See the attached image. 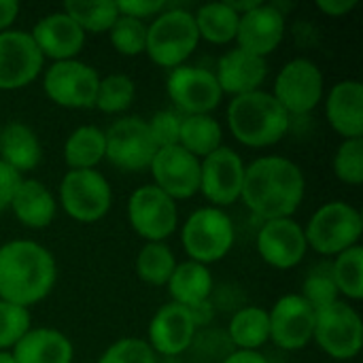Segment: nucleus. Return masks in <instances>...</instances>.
<instances>
[{
    "instance_id": "obj_2",
    "label": "nucleus",
    "mask_w": 363,
    "mask_h": 363,
    "mask_svg": "<svg viewBox=\"0 0 363 363\" xmlns=\"http://www.w3.org/2000/svg\"><path fill=\"white\" fill-rule=\"evenodd\" d=\"M55 281V259L43 245L11 240L0 247V300L28 308L45 300Z\"/></svg>"
},
{
    "instance_id": "obj_27",
    "label": "nucleus",
    "mask_w": 363,
    "mask_h": 363,
    "mask_svg": "<svg viewBox=\"0 0 363 363\" xmlns=\"http://www.w3.org/2000/svg\"><path fill=\"white\" fill-rule=\"evenodd\" d=\"M166 287H168L172 302H177L185 308H191L196 304L211 300L213 277H211L208 266H202V264L189 259V262L177 264Z\"/></svg>"
},
{
    "instance_id": "obj_30",
    "label": "nucleus",
    "mask_w": 363,
    "mask_h": 363,
    "mask_svg": "<svg viewBox=\"0 0 363 363\" xmlns=\"http://www.w3.org/2000/svg\"><path fill=\"white\" fill-rule=\"evenodd\" d=\"M223 140L221 123L211 115H185L181 119L179 145L198 160H204L217 151Z\"/></svg>"
},
{
    "instance_id": "obj_1",
    "label": "nucleus",
    "mask_w": 363,
    "mask_h": 363,
    "mask_svg": "<svg viewBox=\"0 0 363 363\" xmlns=\"http://www.w3.org/2000/svg\"><path fill=\"white\" fill-rule=\"evenodd\" d=\"M306 194V181L300 166L281 155L257 157L245 166L240 200L259 219L291 217Z\"/></svg>"
},
{
    "instance_id": "obj_9",
    "label": "nucleus",
    "mask_w": 363,
    "mask_h": 363,
    "mask_svg": "<svg viewBox=\"0 0 363 363\" xmlns=\"http://www.w3.org/2000/svg\"><path fill=\"white\" fill-rule=\"evenodd\" d=\"M104 160L123 172L147 170L153 162V155L157 153L147 121L134 115L113 121L108 130H104Z\"/></svg>"
},
{
    "instance_id": "obj_17",
    "label": "nucleus",
    "mask_w": 363,
    "mask_h": 363,
    "mask_svg": "<svg viewBox=\"0 0 363 363\" xmlns=\"http://www.w3.org/2000/svg\"><path fill=\"white\" fill-rule=\"evenodd\" d=\"M149 170L153 185L174 202L187 200L200 191V160L187 153L181 145L157 149Z\"/></svg>"
},
{
    "instance_id": "obj_44",
    "label": "nucleus",
    "mask_w": 363,
    "mask_h": 363,
    "mask_svg": "<svg viewBox=\"0 0 363 363\" xmlns=\"http://www.w3.org/2000/svg\"><path fill=\"white\" fill-rule=\"evenodd\" d=\"M357 6V0H317V9L328 17H345Z\"/></svg>"
},
{
    "instance_id": "obj_28",
    "label": "nucleus",
    "mask_w": 363,
    "mask_h": 363,
    "mask_svg": "<svg viewBox=\"0 0 363 363\" xmlns=\"http://www.w3.org/2000/svg\"><path fill=\"white\" fill-rule=\"evenodd\" d=\"M104 130L98 125H81L64 143V160L70 170H94L104 160Z\"/></svg>"
},
{
    "instance_id": "obj_8",
    "label": "nucleus",
    "mask_w": 363,
    "mask_h": 363,
    "mask_svg": "<svg viewBox=\"0 0 363 363\" xmlns=\"http://www.w3.org/2000/svg\"><path fill=\"white\" fill-rule=\"evenodd\" d=\"M313 340L332 359L349 362L359 355L363 347V323L359 313L347 302H334L317 311Z\"/></svg>"
},
{
    "instance_id": "obj_23",
    "label": "nucleus",
    "mask_w": 363,
    "mask_h": 363,
    "mask_svg": "<svg viewBox=\"0 0 363 363\" xmlns=\"http://www.w3.org/2000/svg\"><path fill=\"white\" fill-rule=\"evenodd\" d=\"M325 115L345 140L363 136V85L357 79L336 83L325 98Z\"/></svg>"
},
{
    "instance_id": "obj_15",
    "label": "nucleus",
    "mask_w": 363,
    "mask_h": 363,
    "mask_svg": "<svg viewBox=\"0 0 363 363\" xmlns=\"http://www.w3.org/2000/svg\"><path fill=\"white\" fill-rule=\"evenodd\" d=\"M45 57L40 55L30 32H0V89L15 91L38 79Z\"/></svg>"
},
{
    "instance_id": "obj_11",
    "label": "nucleus",
    "mask_w": 363,
    "mask_h": 363,
    "mask_svg": "<svg viewBox=\"0 0 363 363\" xmlns=\"http://www.w3.org/2000/svg\"><path fill=\"white\" fill-rule=\"evenodd\" d=\"M270 94L289 113V117L306 115L323 100L321 68L308 57H296L279 70Z\"/></svg>"
},
{
    "instance_id": "obj_6",
    "label": "nucleus",
    "mask_w": 363,
    "mask_h": 363,
    "mask_svg": "<svg viewBox=\"0 0 363 363\" xmlns=\"http://www.w3.org/2000/svg\"><path fill=\"white\" fill-rule=\"evenodd\" d=\"M362 232V213L342 200H334L319 206L304 228L306 245L321 255L334 257L359 245Z\"/></svg>"
},
{
    "instance_id": "obj_38",
    "label": "nucleus",
    "mask_w": 363,
    "mask_h": 363,
    "mask_svg": "<svg viewBox=\"0 0 363 363\" xmlns=\"http://www.w3.org/2000/svg\"><path fill=\"white\" fill-rule=\"evenodd\" d=\"M28 332H30L28 308L0 300V351H11Z\"/></svg>"
},
{
    "instance_id": "obj_14",
    "label": "nucleus",
    "mask_w": 363,
    "mask_h": 363,
    "mask_svg": "<svg viewBox=\"0 0 363 363\" xmlns=\"http://www.w3.org/2000/svg\"><path fill=\"white\" fill-rule=\"evenodd\" d=\"M245 181V162L230 149L219 147L204 160H200V191L217 208L230 206L240 200Z\"/></svg>"
},
{
    "instance_id": "obj_32",
    "label": "nucleus",
    "mask_w": 363,
    "mask_h": 363,
    "mask_svg": "<svg viewBox=\"0 0 363 363\" xmlns=\"http://www.w3.org/2000/svg\"><path fill=\"white\" fill-rule=\"evenodd\" d=\"M85 34H102L108 32L113 28V23L119 17L117 11V2L111 0H100V2H91V0H70L64 4L62 9Z\"/></svg>"
},
{
    "instance_id": "obj_36",
    "label": "nucleus",
    "mask_w": 363,
    "mask_h": 363,
    "mask_svg": "<svg viewBox=\"0 0 363 363\" xmlns=\"http://www.w3.org/2000/svg\"><path fill=\"white\" fill-rule=\"evenodd\" d=\"M108 36L117 53L125 57H136L145 53L147 47V23L134 17L119 15L113 28L108 30Z\"/></svg>"
},
{
    "instance_id": "obj_33",
    "label": "nucleus",
    "mask_w": 363,
    "mask_h": 363,
    "mask_svg": "<svg viewBox=\"0 0 363 363\" xmlns=\"http://www.w3.org/2000/svg\"><path fill=\"white\" fill-rule=\"evenodd\" d=\"M177 268L174 253L166 242H145L136 257V274L147 285H168Z\"/></svg>"
},
{
    "instance_id": "obj_5",
    "label": "nucleus",
    "mask_w": 363,
    "mask_h": 363,
    "mask_svg": "<svg viewBox=\"0 0 363 363\" xmlns=\"http://www.w3.org/2000/svg\"><path fill=\"white\" fill-rule=\"evenodd\" d=\"M234 223L223 208L202 206L194 211L181 230V242L191 262L202 266L221 262L234 247Z\"/></svg>"
},
{
    "instance_id": "obj_46",
    "label": "nucleus",
    "mask_w": 363,
    "mask_h": 363,
    "mask_svg": "<svg viewBox=\"0 0 363 363\" xmlns=\"http://www.w3.org/2000/svg\"><path fill=\"white\" fill-rule=\"evenodd\" d=\"M187 311H189V315H191V319H194L196 330L202 328V325H206V323H211V321H213V315H215L211 300H206V302H202V304H196V306H191V308H187Z\"/></svg>"
},
{
    "instance_id": "obj_10",
    "label": "nucleus",
    "mask_w": 363,
    "mask_h": 363,
    "mask_svg": "<svg viewBox=\"0 0 363 363\" xmlns=\"http://www.w3.org/2000/svg\"><path fill=\"white\" fill-rule=\"evenodd\" d=\"M98 83V72L81 60L53 62L43 74V89L47 98L57 106L74 111L94 108Z\"/></svg>"
},
{
    "instance_id": "obj_31",
    "label": "nucleus",
    "mask_w": 363,
    "mask_h": 363,
    "mask_svg": "<svg viewBox=\"0 0 363 363\" xmlns=\"http://www.w3.org/2000/svg\"><path fill=\"white\" fill-rule=\"evenodd\" d=\"M238 19L240 15L234 13L228 2H208L194 13L200 40L213 45H228L236 40Z\"/></svg>"
},
{
    "instance_id": "obj_13",
    "label": "nucleus",
    "mask_w": 363,
    "mask_h": 363,
    "mask_svg": "<svg viewBox=\"0 0 363 363\" xmlns=\"http://www.w3.org/2000/svg\"><path fill=\"white\" fill-rule=\"evenodd\" d=\"M166 89L174 106L185 115H211L223 98L215 74L189 64L170 70Z\"/></svg>"
},
{
    "instance_id": "obj_24",
    "label": "nucleus",
    "mask_w": 363,
    "mask_h": 363,
    "mask_svg": "<svg viewBox=\"0 0 363 363\" xmlns=\"http://www.w3.org/2000/svg\"><path fill=\"white\" fill-rule=\"evenodd\" d=\"M9 208L21 225L30 230H43L53 223L57 213V200L45 183L36 179H23Z\"/></svg>"
},
{
    "instance_id": "obj_45",
    "label": "nucleus",
    "mask_w": 363,
    "mask_h": 363,
    "mask_svg": "<svg viewBox=\"0 0 363 363\" xmlns=\"http://www.w3.org/2000/svg\"><path fill=\"white\" fill-rule=\"evenodd\" d=\"M17 15H19V2L17 0H0V32L11 30Z\"/></svg>"
},
{
    "instance_id": "obj_25",
    "label": "nucleus",
    "mask_w": 363,
    "mask_h": 363,
    "mask_svg": "<svg viewBox=\"0 0 363 363\" xmlns=\"http://www.w3.org/2000/svg\"><path fill=\"white\" fill-rule=\"evenodd\" d=\"M17 363H72L74 347L57 330H32L11 349Z\"/></svg>"
},
{
    "instance_id": "obj_40",
    "label": "nucleus",
    "mask_w": 363,
    "mask_h": 363,
    "mask_svg": "<svg viewBox=\"0 0 363 363\" xmlns=\"http://www.w3.org/2000/svg\"><path fill=\"white\" fill-rule=\"evenodd\" d=\"M98 363H157V355L140 338H121L100 355Z\"/></svg>"
},
{
    "instance_id": "obj_48",
    "label": "nucleus",
    "mask_w": 363,
    "mask_h": 363,
    "mask_svg": "<svg viewBox=\"0 0 363 363\" xmlns=\"http://www.w3.org/2000/svg\"><path fill=\"white\" fill-rule=\"evenodd\" d=\"M0 363H17L11 351H0Z\"/></svg>"
},
{
    "instance_id": "obj_21",
    "label": "nucleus",
    "mask_w": 363,
    "mask_h": 363,
    "mask_svg": "<svg viewBox=\"0 0 363 363\" xmlns=\"http://www.w3.org/2000/svg\"><path fill=\"white\" fill-rule=\"evenodd\" d=\"M30 36L36 43L40 55L53 62L77 60L85 45V32L64 11H55L38 19Z\"/></svg>"
},
{
    "instance_id": "obj_20",
    "label": "nucleus",
    "mask_w": 363,
    "mask_h": 363,
    "mask_svg": "<svg viewBox=\"0 0 363 363\" xmlns=\"http://www.w3.org/2000/svg\"><path fill=\"white\" fill-rule=\"evenodd\" d=\"M196 340V325L189 311L177 302L164 304L149 323V347L155 355L177 357Z\"/></svg>"
},
{
    "instance_id": "obj_19",
    "label": "nucleus",
    "mask_w": 363,
    "mask_h": 363,
    "mask_svg": "<svg viewBox=\"0 0 363 363\" xmlns=\"http://www.w3.org/2000/svg\"><path fill=\"white\" fill-rule=\"evenodd\" d=\"M285 36V13L274 4L259 2L251 11L242 13L238 19L236 43L238 49L253 55H270Z\"/></svg>"
},
{
    "instance_id": "obj_43",
    "label": "nucleus",
    "mask_w": 363,
    "mask_h": 363,
    "mask_svg": "<svg viewBox=\"0 0 363 363\" xmlns=\"http://www.w3.org/2000/svg\"><path fill=\"white\" fill-rule=\"evenodd\" d=\"M21 181H23L21 174L0 160V213L11 206V200H13L17 187L21 185Z\"/></svg>"
},
{
    "instance_id": "obj_26",
    "label": "nucleus",
    "mask_w": 363,
    "mask_h": 363,
    "mask_svg": "<svg viewBox=\"0 0 363 363\" xmlns=\"http://www.w3.org/2000/svg\"><path fill=\"white\" fill-rule=\"evenodd\" d=\"M0 160L19 174L34 170L43 160V147L36 132L19 121L6 123L0 130Z\"/></svg>"
},
{
    "instance_id": "obj_16",
    "label": "nucleus",
    "mask_w": 363,
    "mask_h": 363,
    "mask_svg": "<svg viewBox=\"0 0 363 363\" xmlns=\"http://www.w3.org/2000/svg\"><path fill=\"white\" fill-rule=\"evenodd\" d=\"M268 319L270 340L283 351H300L313 340L317 311L300 294H289L279 298Z\"/></svg>"
},
{
    "instance_id": "obj_35",
    "label": "nucleus",
    "mask_w": 363,
    "mask_h": 363,
    "mask_svg": "<svg viewBox=\"0 0 363 363\" xmlns=\"http://www.w3.org/2000/svg\"><path fill=\"white\" fill-rule=\"evenodd\" d=\"M136 98V85L128 74H108L100 79L98 83V94H96V108L106 113V115H117L123 113L132 106Z\"/></svg>"
},
{
    "instance_id": "obj_41",
    "label": "nucleus",
    "mask_w": 363,
    "mask_h": 363,
    "mask_svg": "<svg viewBox=\"0 0 363 363\" xmlns=\"http://www.w3.org/2000/svg\"><path fill=\"white\" fill-rule=\"evenodd\" d=\"M181 115L174 111H160L151 117V121H147L149 132L153 136V143L157 149H166V147H174L179 145V134H181Z\"/></svg>"
},
{
    "instance_id": "obj_42",
    "label": "nucleus",
    "mask_w": 363,
    "mask_h": 363,
    "mask_svg": "<svg viewBox=\"0 0 363 363\" xmlns=\"http://www.w3.org/2000/svg\"><path fill=\"white\" fill-rule=\"evenodd\" d=\"M164 9H166V2L162 0H119L117 2L119 15L134 17L140 21H145L147 17H157Z\"/></svg>"
},
{
    "instance_id": "obj_37",
    "label": "nucleus",
    "mask_w": 363,
    "mask_h": 363,
    "mask_svg": "<svg viewBox=\"0 0 363 363\" xmlns=\"http://www.w3.org/2000/svg\"><path fill=\"white\" fill-rule=\"evenodd\" d=\"M334 174L347 185L363 183V138L342 140L334 155Z\"/></svg>"
},
{
    "instance_id": "obj_7",
    "label": "nucleus",
    "mask_w": 363,
    "mask_h": 363,
    "mask_svg": "<svg viewBox=\"0 0 363 363\" xmlns=\"http://www.w3.org/2000/svg\"><path fill=\"white\" fill-rule=\"evenodd\" d=\"M60 204L70 219L96 223L111 211V183L98 170H68L60 183Z\"/></svg>"
},
{
    "instance_id": "obj_47",
    "label": "nucleus",
    "mask_w": 363,
    "mask_h": 363,
    "mask_svg": "<svg viewBox=\"0 0 363 363\" xmlns=\"http://www.w3.org/2000/svg\"><path fill=\"white\" fill-rule=\"evenodd\" d=\"M221 363H270L259 351H234Z\"/></svg>"
},
{
    "instance_id": "obj_4",
    "label": "nucleus",
    "mask_w": 363,
    "mask_h": 363,
    "mask_svg": "<svg viewBox=\"0 0 363 363\" xmlns=\"http://www.w3.org/2000/svg\"><path fill=\"white\" fill-rule=\"evenodd\" d=\"M200 43L194 13L185 9H164L151 26H147L145 53L162 68H179L196 51Z\"/></svg>"
},
{
    "instance_id": "obj_18",
    "label": "nucleus",
    "mask_w": 363,
    "mask_h": 363,
    "mask_svg": "<svg viewBox=\"0 0 363 363\" xmlns=\"http://www.w3.org/2000/svg\"><path fill=\"white\" fill-rule=\"evenodd\" d=\"M255 245L259 257L277 270L296 268L308 251L304 228L291 217L264 221Z\"/></svg>"
},
{
    "instance_id": "obj_34",
    "label": "nucleus",
    "mask_w": 363,
    "mask_h": 363,
    "mask_svg": "<svg viewBox=\"0 0 363 363\" xmlns=\"http://www.w3.org/2000/svg\"><path fill=\"white\" fill-rule=\"evenodd\" d=\"M332 279L336 283L338 294L345 298L359 302L363 298V249L362 245H355L340 255H336L334 264L330 266Z\"/></svg>"
},
{
    "instance_id": "obj_39",
    "label": "nucleus",
    "mask_w": 363,
    "mask_h": 363,
    "mask_svg": "<svg viewBox=\"0 0 363 363\" xmlns=\"http://www.w3.org/2000/svg\"><path fill=\"white\" fill-rule=\"evenodd\" d=\"M315 311H321V308H328L330 304L338 302V289H336V283L332 279V270L330 266H321L317 270H313L306 281H304V287H302V294H300Z\"/></svg>"
},
{
    "instance_id": "obj_22",
    "label": "nucleus",
    "mask_w": 363,
    "mask_h": 363,
    "mask_svg": "<svg viewBox=\"0 0 363 363\" xmlns=\"http://www.w3.org/2000/svg\"><path fill=\"white\" fill-rule=\"evenodd\" d=\"M213 74L221 87V94L236 98L262 89V83L268 77V62L266 57L234 47L219 57L217 70Z\"/></svg>"
},
{
    "instance_id": "obj_12",
    "label": "nucleus",
    "mask_w": 363,
    "mask_h": 363,
    "mask_svg": "<svg viewBox=\"0 0 363 363\" xmlns=\"http://www.w3.org/2000/svg\"><path fill=\"white\" fill-rule=\"evenodd\" d=\"M128 219L132 230L147 242H164L177 232V202L153 183L138 187L128 200Z\"/></svg>"
},
{
    "instance_id": "obj_29",
    "label": "nucleus",
    "mask_w": 363,
    "mask_h": 363,
    "mask_svg": "<svg viewBox=\"0 0 363 363\" xmlns=\"http://www.w3.org/2000/svg\"><path fill=\"white\" fill-rule=\"evenodd\" d=\"M228 334L236 351H257L270 340L268 311L259 306H242L230 319Z\"/></svg>"
},
{
    "instance_id": "obj_3",
    "label": "nucleus",
    "mask_w": 363,
    "mask_h": 363,
    "mask_svg": "<svg viewBox=\"0 0 363 363\" xmlns=\"http://www.w3.org/2000/svg\"><path fill=\"white\" fill-rule=\"evenodd\" d=\"M228 125L240 145L264 149L285 138L291 117L270 91L257 89L232 98L228 106Z\"/></svg>"
}]
</instances>
